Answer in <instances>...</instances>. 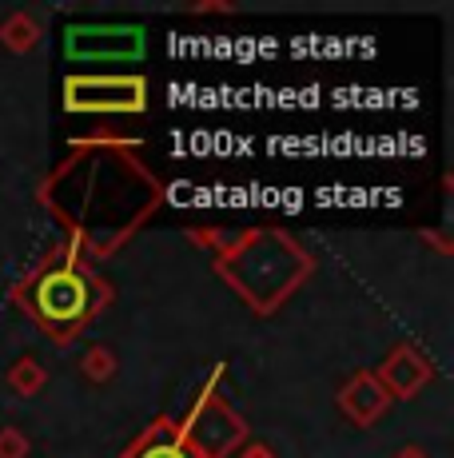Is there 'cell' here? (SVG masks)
I'll use <instances>...</instances> for the list:
<instances>
[{
    "label": "cell",
    "mask_w": 454,
    "mask_h": 458,
    "mask_svg": "<svg viewBox=\"0 0 454 458\" xmlns=\"http://www.w3.org/2000/svg\"><path fill=\"white\" fill-rule=\"evenodd\" d=\"M100 287L76 267H52L32 284L29 307L52 335H76L88 323V315L100 307Z\"/></svg>",
    "instance_id": "obj_1"
},
{
    "label": "cell",
    "mask_w": 454,
    "mask_h": 458,
    "mask_svg": "<svg viewBox=\"0 0 454 458\" xmlns=\"http://www.w3.org/2000/svg\"><path fill=\"white\" fill-rule=\"evenodd\" d=\"M68 60H136L144 52V29L132 24H72L64 32Z\"/></svg>",
    "instance_id": "obj_2"
},
{
    "label": "cell",
    "mask_w": 454,
    "mask_h": 458,
    "mask_svg": "<svg viewBox=\"0 0 454 458\" xmlns=\"http://www.w3.org/2000/svg\"><path fill=\"white\" fill-rule=\"evenodd\" d=\"M64 104L76 112H136L144 108V81H68Z\"/></svg>",
    "instance_id": "obj_3"
},
{
    "label": "cell",
    "mask_w": 454,
    "mask_h": 458,
    "mask_svg": "<svg viewBox=\"0 0 454 458\" xmlns=\"http://www.w3.org/2000/svg\"><path fill=\"white\" fill-rule=\"evenodd\" d=\"M240 435H243L240 419H235L231 411H223V407L220 411H204V415L196 419V443H199V451H204V458H220Z\"/></svg>",
    "instance_id": "obj_4"
},
{
    "label": "cell",
    "mask_w": 454,
    "mask_h": 458,
    "mask_svg": "<svg viewBox=\"0 0 454 458\" xmlns=\"http://www.w3.org/2000/svg\"><path fill=\"white\" fill-rule=\"evenodd\" d=\"M403 458H418V454H403Z\"/></svg>",
    "instance_id": "obj_12"
},
{
    "label": "cell",
    "mask_w": 454,
    "mask_h": 458,
    "mask_svg": "<svg viewBox=\"0 0 454 458\" xmlns=\"http://www.w3.org/2000/svg\"><path fill=\"white\" fill-rule=\"evenodd\" d=\"M24 451H29V446H24V438L16 435V430L0 435V458H24Z\"/></svg>",
    "instance_id": "obj_9"
},
{
    "label": "cell",
    "mask_w": 454,
    "mask_h": 458,
    "mask_svg": "<svg viewBox=\"0 0 454 458\" xmlns=\"http://www.w3.org/2000/svg\"><path fill=\"white\" fill-rule=\"evenodd\" d=\"M88 371H92V375H100V371L108 375V371H112V355H108V351H104V347H100V351H96V355H92Z\"/></svg>",
    "instance_id": "obj_10"
},
{
    "label": "cell",
    "mask_w": 454,
    "mask_h": 458,
    "mask_svg": "<svg viewBox=\"0 0 454 458\" xmlns=\"http://www.w3.org/2000/svg\"><path fill=\"white\" fill-rule=\"evenodd\" d=\"M383 375H387V386L399 394H410L418 383L426 378V363H418V355L410 347H399L395 355L387 359V367H383Z\"/></svg>",
    "instance_id": "obj_6"
},
{
    "label": "cell",
    "mask_w": 454,
    "mask_h": 458,
    "mask_svg": "<svg viewBox=\"0 0 454 458\" xmlns=\"http://www.w3.org/2000/svg\"><path fill=\"white\" fill-rule=\"evenodd\" d=\"M339 403L351 411V419L371 422V419H379L383 407H387V386H383L374 375H359V378H355V383L343 391V399H339Z\"/></svg>",
    "instance_id": "obj_5"
},
{
    "label": "cell",
    "mask_w": 454,
    "mask_h": 458,
    "mask_svg": "<svg viewBox=\"0 0 454 458\" xmlns=\"http://www.w3.org/2000/svg\"><path fill=\"white\" fill-rule=\"evenodd\" d=\"M128 458H199V454L183 443L176 430H164L160 427V430H152V435H147Z\"/></svg>",
    "instance_id": "obj_7"
},
{
    "label": "cell",
    "mask_w": 454,
    "mask_h": 458,
    "mask_svg": "<svg viewBox=\"0 0 454 458\" xmlns=\"http://www.w3.org/2000/svg\"><path fill=\"white\" fill-rule=\"evenodd\" d=\"M13 386L21 394H37L40 386H45V371H40L37 363H29V359H24V363L13 367Z\"/></svg>",
    "instance_id": "obj_8"
},
{
    "label": "cell",
    "mask_w": 454,
    "mask_h": 458,
    "mask_svg": "<svg viewBox=\"0 0 454 458\" xmlns=\"http://www.w3.org/2000/svg\"><path fill=\"white\" fill-rule=\"evenodd\" d=\"M248 458H272V454H267V451H259V446H256V451H251Z\"/></svg>",
    "instance_id": "obj_11"
}]
</instances>
